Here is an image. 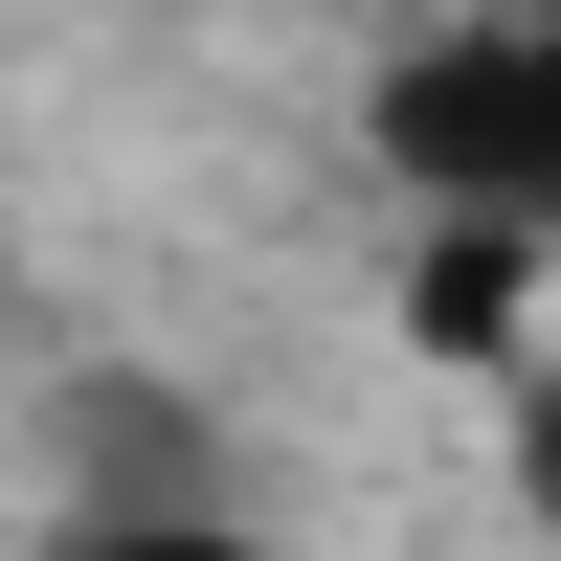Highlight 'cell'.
I'll use <instances>...</instances> for the list:
<instances>
[{
	"label": "cell",
	"instance_id": "277c9868",
	"mask_svg": "<svg viewBox=\"0 0 561 561\" xmlns=\"http://www.w3.org/2000/svg\"><path fill=\"white\" fill-rule=\"evenodd\" d=\"M45 561H293L270 517H45Z\"/></svg>",
	"mask_w": 561,
	"mask_h": 561
},
{
	"label": "cell",
	"instance_id": "5b68a950",
	"mask_svg": "<svg viewBox=\"0 0 561 561\" xmlns=\"http://www.w3.org/2000/svg\"><path fill=\"white\" fill-rule=\"evenodd\" d=\"M494 494H517V517L561 539V337H539V382H517V404H494Z\"/></svg>",
	"mask_w": 561,
	"mask_h": 561
},
{
	"label": "cell",
	"instance_id": "3957f363",
	"mask_svg": "<svg viewBox=\"0 0 561 561\" xmlns=\"http://www.w3.org/2000/svg\"><path fill=\"white\" fill-rule=\"evenodd\" d=\"M382 337L427 359V382L517 404V382H539V337H561V248H517V225H404V270H382Z\"/></svg>",
	"mask_w": 561,
	"mask_h": 561
},
{
	"label": "cell",
	"instance_id": "7a4b0ae2",
	"mask_svg": "<svg viewBox=\"0 0 561 561\" xmlns=\"http://www.w3.org/2000/svg\"><path fill=\"white\" fill-rule=\"evenodd\" d=\"M45 517H248V449L158 359H68L45 382Z\"/></svg>",
	"mask_w": 561,
	"mask_h": 561
},
{
	"label": "cell",
	"instance_id": "6da1fadb",
	"mask_svg": "<svg viewBox=\"0 0 561 561\" xmlns=\"http://www.w3.org/2000/svg\"><path fill=\"white\" fill-rule=\"evenodd\" d=\"M359 158L404 180V225H517V248H561V0L404 23L359 68Z\"/></svg>",
	"mask_w": 561,
	"mask_h": 561
}]
</instances>
